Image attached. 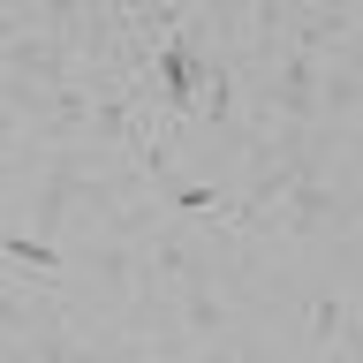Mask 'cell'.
Listing matches in <instances>:
<instances>
[{
  "label": "cell",
  "instance_id": "6da1fadb",
  "mask_svg": "<svg viewBox=\"0 0 363 363\" xmlns=\"http://www.w3.org/2000/svg\"><path fill=\"white\" fill-rule=\"evenodd\" d=\"M303 356H348L356 348V303H348V280L340 272H318L303 280V333H295Z\"/></svg>",
  "mask_w": 363,
  "mask_h": 363
},
{
  "label": "cell",
  "instance_id": "7a4b0ae2",
  "mask_svg": "<svg viewBox=\"0 0 363 363\" xmlns=\"http://www.w3.org/2000/svg\"><path fill=\"white\" fill-rule=\"evenodd\" d=\"M0 76H16V84H68L76 76V53L61 38H45V30H23V38L0 45Z\"/></svg>",
  "mask_w": 363,
  "mask_h": 363
},
{
  "label": "cell",
  "instance_id": "3957f363",
  "mask_svg": "<svg viewBox=\"0 0 363 363\" xmlns=\"http://www.w3.org/2000/svg\"><path fill=\"white\" fill-rule=\"evenodd\" d=\"M356 106H363L356 61H318V121H356Z\"/></svg>",
  "mask_w": 363,
  "mask_h": 363
}]
</instances>
